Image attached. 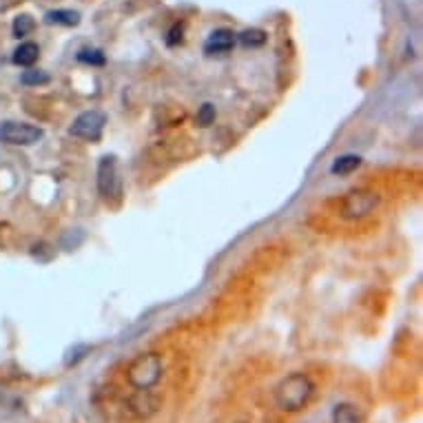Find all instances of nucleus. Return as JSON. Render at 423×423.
<instances>
[{
  "instance_id": "obj_1",
  "label": "nucleus",
  "mask_w": 423,
  "mask_h": 423,
  "mask_svg": "<svg viewBox=\"0 0 423 423\" xmlns=\"http://www.w3.org/2000/svg\"><path fill=\"white\" fill-rule=\"evenodd\" d=\"M315 395V383L306 372H293L275 388V403L284 412H299Z\"/></svg>"
},
{
  "instance_id": "obj_2",
  "label": "nucleus",
  "mask_w": 423,
  "mask_h": 423,
  "mask_svg": "<svg viewBox=\"0 0 423 423\" xmlns=\"http://www.w3.org/2000/svg\"><path fill=\"white\" fill-rule=\"evenodd\" d=\"M164 363L157 352H142L126 368V379L135 390H151L162 379Z\"/></svg>"
},
{
  "instance_id": "obj_3",
  "label": "nucleus",
  "mask_w": 423,
  "mask_h": 423,
  "mask_svg": "<svg viewBox=\"0 0 423 423\" xmlns=\"http://www.w3.org/2000/svg\"><path fill=\"white\" fill-rule=\"evenodd\" d=\"M377 206H379V193L370 189H357V191H350L341 200L339 215L343 220H361L375 211Z\"/></svg>"
},
{
  "instance_id": "obj_4",
  "label": "nucleus",
  "mask_w": 423,
  "mask_h": 423,
  "mask_svg": "<svg viewBox=\"0 0 423 423\" xmlns=\"http://www.w3.org/2000/svg\"><path fill=\"white\" fill-rule=\"evenodd\" d=\"M45 131L27 122H3L0 124V142L12 146H34L43 140Z\"/></svg>"
},
{
  "instance_id": "obj_5",
  "label": "nucleus",
  "mask_w": 423,
  "mask_h": 423,
  "mask_svg": "<svg viewBox=\"0 0 423 423\" xmlns=\"http://www.w3.org/2000/svg\"><path fill=\"white\" fill-rule=\"evenodd\" d=\"M104 124H106V115L102 111H98V109L82 111L73 120V124L69 126V133H71L73 137H78V140L98 142L102 137Z\"/></svg>"
},
{
  "instance_id": "obj_6",
  "label": "nucleus",
  "mask_w": 423,
  "mask_h": 423,
  "mask_svg": "<svg viewBox=\"0 0 423 423\" xmlns=\"http://www.w3.org/2000/svg\"><path fill=\"white\" fill-rule=\"evenodd\" d=\"M98 191L102 198H111V195L120 193V184H117V166L113 155H104L98 162Z\"/></svg>"
},
{
  "instance_id": "obj_7",
  "label": "nucleus",
  "mask_w": 423,
  "mask_h": 423,
  "mask_svg": "<svg viewBox=\"0 0 423 423\" xmlns=\"http://www.w3.org/2000/svg\"><path fill=\"white\" fill-rule=\"evenodd\" d=\"M235 43H238V34H233L231 29H215L204 43L206 56H226L233 52Z\"/></svg>"
},
{
  "instance_id": "obj_8",
  "label": "nucleus",
  "mask_w": 423,
  "mask_h": 423,
  "mask_svg": "<svg viewBox=\"0 0 423 423\" xmlns=\"http://www.w3.org/2000/svg\"><path fill=\"white\" fill-rule=\"evenodd\" d=\"M38 58H41V47L36 43H21V47H16V52L12 56L14 65L18 67H34L38 62Z\"/></svg>"
},
{
  "instance_id": "obj_9",
  "label": "nucleus",
  "mask_w": 423,
  "mask_h": 423,
  "mask_svg": "<svg viewBox=\"0 0 423 423\" xmlns=\"http://www.w3.org/2000/svg\"><path fill=\"white\" fill-rule=\"evenodd\" d=\"M45 23L47 25L76 27V25H80V14L73 12V9H54V12H47Z\"/></svg>"
},
{
  "instance_id": "obj_10",
  "label": "nucleus",
  "mask_w": 423,
  "mask_h": 423,
  "mask_svg": "<svg viewBox=\"0 0 423 423\" xmlns=\"http://www.w3.org/2000/svg\"><path fill=\"white\" fill-rule=\"evenodd\" d=\"M361 166V157L359 155H341L330 164V173L332 175H350L352 171H357Z\"/></svg>"
},
{
  "instance_id": "obj_11",
  "label": "nucleus",
  "mask_w": 423,
  "mask_h": 423,
  "mask_svg": "<svg viewBox=\"0 0 423 423\" xmlns=\"http://www.w3.org/2000/svg\"><path fill=\"white\" fill-rule=\"evenodd\" d=\"M332 423H361V415L352 403H337L332 410Z\"/></svg>"
},
{
  "instance_id": "obj_12",
  "label": "nucleus",
  "mask_w": 423,
  "mask_h": 423,
  "mask_svg": "<svg viewBox=\"0 0 423 423\" xmlns=\"http://www.w3.org/2000/svg\"><path fill=\"white\" fill-rule=\"evenodd\" d=\"M155 406H157L155 399L149 401V390H137V397L131 399V410L140 417H146V415H151V412H155Z\"/></svg>"
},
{
  "instance_id": "obj_13",
  "label": "nucleus",
  "mask_w": 423,
  "mask_h": 423,
  "mask_svg": "<svg viewBox=\"0 0 423 423\" xmlns=\"http://www.w3.org/2000/svg\"><path fill=\"white\" fill-rule=\"evenodd\" d=\"M34 29H36V21L29 14H21L14 18V25H12L14 38H27Z\"/></svg>"
},
{
  "instance_id": "obj_14",
  "label": "nucleus",
  "mask_w": 423,
  "mask_h": 423,
  "mask_svg": "<svg viewBox=\"0 0 423 423\" xmlns=\"http://www.w3.org/2000/svg\"><path fill=\"white\" fill-rule=\"evenodd\" d=\"M238 41L244 47H262L266 43V32H264V29H246V32L238 36Z\"/></svg>"
},
{
  "instance_id": "obj_15",
  "label": "nucleus",
  "mask_w": 423,
  "mask_h": 423,
  "mask_svg": "<svg viewBox=\"0 0 423 423\" xmlns=\"http://www.w3.org/2000/svg\"><path fill=\"white\" fill-rule=\"evenodd\" d=\"M76 58H78V62L91 65V67H102L106 62V58H104V54L100 52V49H80Z\"/></svg>"
},
{
  "instance_id": "obj_16",
  "label": "nucleus",
  "mask_w": 423,
  "mask_h": 423,
  "mask_svg": "<svg viewBox=\"0 0 423 423\" xmlns=\"http://www.w3.org/2000/svg\"><path fill=\"white\" fill-rule=\"evenodd\" d=\"M21 82L27 87H38V84H47L49 82V73L41 71V69H27L21 76Z\"/></svg>"
},
{
  "instance_id": "obj_17",
  "label": "nucleus",
  "mask_w": 423,
  "mask_h": 423,
  "mask_svg": "<svg viewBox=\"0 0 423 423\" xmlns=\"http://www.w3.org/2000/svg\"><path fill=\"white\" fill-rule=\"evenodd\" d=\"M215 117H218V111H215V104L206 102V104H202L200 109H198V117H195V120H198V124L202 126V129H209V126L215 122Z\"/></svg>"
},
{
  "instance_id": "obj_18",
  "label": "nucleus",
  "mask_w": 423,
  "mask_h": 423,
  "mask_svg": "<svg viewBox=\"0 0 423 423\" xmlns=\"http://www.w3.org/2000/svg\"><path fill=\"white\" fill-rule=\"evenodd\" d=\"M182 41H184V23H175V25L171 27L169 36H166V45L175 47V45H180Z\"/></svg>"
}]
</instances>
